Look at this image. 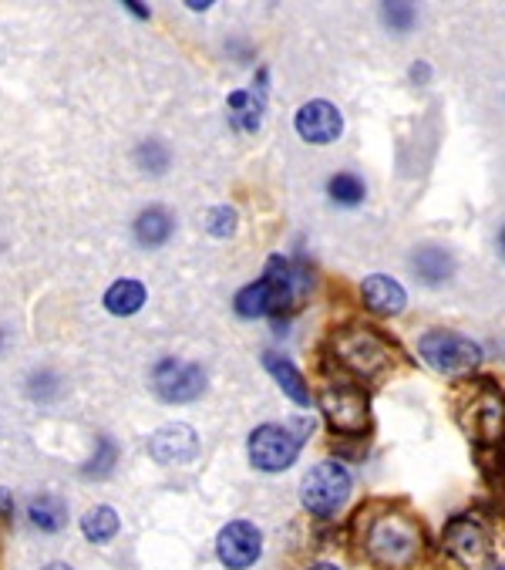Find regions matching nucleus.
I'll list each match as a JSON object with an SVG mask.
<instances>
[{"label": "nucleus", "mask_w": 505, "mask_h": 570, "mask_svg": "<svg viewBox=\"0 0 505 570\" xmlns=\"http://www.w3.org/2000/svg\"><path fill=\"white\" fill-rule=\"evenodd\" d=\"M0 517H14V493L0 487Z\"/></svg>", "instance_id": "nucleus-26"}, {"label": "nucleus", "mask_w": 505, "mask_h": 570, "mask_svg": "<svg viewBox=\"0 0 505 570\" xmlns=\"http://www.w3.org/2000/svg\"><path fill=\"white\" fill-rule=\"evenodd\" d=\"M152 389L166 402H192L206 389V372L199 365H189L179 358H162L152 368Z\"/></svg>", "instance_id": "nucleus-7"}, {"label": "nucleus", "mask_w": 505, "mask_h": 570, "mask_svg": "<svg viewBox=\"0 0 505 570\" xmlns=\"http://www.w3.org/2000/svg\"><path fill=\"white\" fill-rule=\"evenodd\" d=\"M121 520L111 507H91L85 517H81V533L91 540V543H108L115 533H118Z\"/></svg>", "instance_id": "nucleus-21"}, {"label": "nucleus", "mask_w": 505, "mask_h": 570, "mask_svg": "<svg viewBox=\"0 0 505 570\" xmlns=\"http://www.w3.org/2000/svg\"><path fill=\"white\" fill-rule=\"evenodd\" d=\"M468 435L482 445H495L505 435V399L492 389H478L468 405Z\"/></svg>", "instance_id": "nucleus-9"}, {"label": "nucleus", "mask_w": 505, "mask_h": 570, "mask_svg": "<svg viewBox=\"0 0 505 570\" xmlns=\"http://www.w3.org/2000/svg\"><path fill=\"white\" fill-rule=\"evenodd\" d=\"M216 553L222 560V567L229 570H246L260 560L264 553V533L253 527L249 520H232L219 530L216 537Z\"/></svg>", "instance_id": "nucleus-8"}, {"label": "nucleus", "mask_w": 505, "mask_h": 570, "mask_svg": "<svg viewBox=\"0 0 505 570\" xmlns=\"http://www.w3.org/2000/svg\"><path fill=\"white\" fill-rule=\"evenodd\" d=\"M327 193H330V199H334V203H340V206H354V203H360V199H364V183H360L354 173H337V176L327 183Z\"/></svg>", "instance_id": "nucleus-22"}, {"label": "nucleus", "mask_w": 505, "mask_h": 570, "mask_svg": "<svg viewBox=\"0 0 505 570\" xmlns=\"http://www.w3.org/2000/svg\"><path fill=\"white\" fill-rule=\"evenodd\" d=\"M310 570H337L334 563H317V567H310Z\"/></svg>", "instance_id": "nucleus-30"}, {"label": "nucleus", "mask_w": 505, "mask_h": 570, "mask_svg": "<svg viewBox=\"0 0 505 570\" xmlns=\"http://www.w3.org/2000/svg\"><path fill=\"white\" fill-rule=\"evenodd\" d=\"M418 352L438 372H468L482 358V348L475 345L472 337H465L458 331H442V327L438 331H428L418 341Z\"/></svg>", "instance_id": "nucleus-6"}, {"label": "nucleus", "mask_w": 505, "mask_h": 570, "mask_svg": "<svg viewBox=\"0 0 505 570\" xmlns=\"http://www.w3.org/2000/svg\"><path fill=\"white\" fill-rule=\"evenodd\" d=\"M360 294H364V304L374 311V314H402L405 311V301H408V294H405V287L395 281V277H385V274H370L367 281H364V287H360Z\"/></svg>", "instance_id": "nucleus-14"}, {"label": "nucleus", "mask_w": 505, "mask_h": 570, "mask_svg": "<svg viewBox=\"0 0 505 570\" xmlns=\"http://www.w3.org/2000/svg\"><path fill=\"white\" fill-rule=\"evenodd\" d=\"M229 108V122L239 132H257L264 119V91H232L226 98Z\"/></svg>", "instance_id": "nucleus-16"}, {"label": "nucleus", "mask_w": 505, "mask_h": 570, "mask_svg": "<svg viewBox=\"0 0 505 570\" xmlns=\"http://www.w3.org/2000/svg\"><path fill=\"white\" fill-rule=\"evenodd\" d=\"M385 21H388L395 31H408L412 21H415V11H412L408 4H388V8H385Z\"/></svg>", "instance_id": "nucleus-25"}, {"label": "nucleus", "mask_w": 505, "mask_h": 570, "mask_svg": "<svg viewBox=\"0 0 505 570\" xmlns=\"http://www.w3.org/2000/svg\"><path fill=\"white\" fill-rule=\"evenodd\" d=\"M28 513H31V523L38 530H44V533H55V530H61L68 523V507L55 493H41L38 500H31Z\"/></svg>", "instance_id": "nucleus-19"}, {"label": "nucleus", "mask_w": 505, "mask_h": 570, "mask_svg": "<svg viewBox=\"0 0 505 570\" xmlns=\"http://www.w3.org/2000/svg\"><path fill=\"white\" fill-rule=\"evenodd\" d=\"M347 497H350V473L334 460L317 463L300 483V500L314 517H334L347 503Z\"/></svg>", "instance_id": "nucleus-4"}, {"label": "nucleus", "mask_w": 505, "mask_h": 570, "mask_svg": "<svg viewBox=\"0 0 505 570\" xmlns=\"http://www.w3.org/2000/svg\"><path fill=\"white\" fill-rule=\"evenodd\" d=\"M98 449H101V455L88 463V470H85L88 476H108V470H111L115 460H118V449H115L111 439H98Z\"/></svg>", "instance_id": "nucleus-24"}, {"label": "nucleus", "mask_w": 505, "mask_h": 570, "mask_svg": "<svg viewBox=\"0 0 505 570\" xmlns=\"http://www.w3.org/2000/svg\"><path fill=\"white\" fill-rule=\"evenodd\" d=\"M264 368L277 379V385H280V392L287 399H294L297 405H310V385H307V379L297 372V365L290 358H284L277 352H267L264 355Z\"/></svg>", "instance_id": "nucleus-15"}, {"label": "nucleus", "mask_w": 505, "mask_h": 570, "mask_svg": "<svg viewBox=\"0 0 505 570\" xmlns=\"http://www.w3.org/2000/svg\"><path fill=\"white\" fill-rule=\"evenodd\" d=\"M344 132V116L330 101H307L297 111V136L310 146H330Z\"/></svg>", "instance_id": "nucleus-10"}, {"label": "nucleus", "mask_w": 505, "mask_h": 570, "mask_svg": "<svg viewBox=\"0 0 505 570\" xmlns=\"http://www.w3.org/2000/svg\"><path fill=\"white\" fill-rule=\"evenodd\" d=\"M172 230H176V223H172V216L162 206H152V209L139 213V219H136V237L149 250L162 247L172 237Z\"/></svg>", "instance_id": "nucleus-18"}, {"label": "nucleus", "mask_w": 505, "mask_h": 570, "mask_svg": "<svg viewBox=\"0 0 505 570\" xmlns=\"http://www.w3.org/2000/svg\"><path fill=\"white\" fill-rule=\"evenodd\" d=\"M44 570H71L68 563H51V567H44Z\"/></svg>", "instance_id": "nucleus-29"}, {"label": "nucleus", "mask_w": 505, "mask_h": 570, "mask_svg": "<svg viewBox=\"0 0 505 570\" xmlns=\"http://www.w3.org/2000/svg\"><path fill=\"white\" fill-rule=\"evenodd\" d=\"M206 230L212 237H232L236 234V209L232 206H216L206 216Z\"/></svg>", "instance_id": "nucleus-23"}, {"label": "nucleus", "mask_w": 505, "mask_h": 570, "mask_svg": "<svg viewBox=\"0 0 505 570\" xmlns=\"http://www.w3.org/2000/svg\"><path fill=\"white\" fill-rule=\"evenodd\" d=\"M146 304V284L142 281H115L108 291H105V307L108 314L115 317H132L136 311H142Z\"/></svg>", "instance_id": "nucleus-17"}, {"label": "nucleus", "mask_w": 505, "mask_h": 570, "mask_svg": "<svg viewBox=\"0 0 505 570\" xmlns=\"http://www.w3.org/2000/svg\"><path fill=\"white\" fill-rule=\"evenodd\" d=\"M149 452L152 460L162 463V466H172V463H186L199 452V439H196V429L192 425H162L159 432H152L149 439Z\"/></svg>", "instance_id": "nucleus-13"}, {"label": "nucleus", "mask_w": 505, "mask_h": 570, "mask_svg": "<svg viewBox=\"0 0 505 570\" xmlns=\"http://www.w3.org/2000/svg\"><path fill=\"white\" fill-rule=\"evenodd\" d=\"M294 297H297V277L290 264L284 257H270L264 277L242 287L232 304L239 317H267V314H280L287 304H294Z\"/></svg>", "instance_id": "nucleus-2"}, {"label": "nucleus", "mask_w": 505, "mask_h": 570, "mask_svg": "<svg viewBox=\"0 0 505 570\" xmlns=\"http://www.w3.org/2000/svg\"><path fill=\"white\" fill-rule=\"evenodd\" d=\"M367 553L388 567V570H408L422 553V530L412 517L385 513L367 527Z\"/></svg>", "instance_id": "nucleus-1"}, {"label": "nucleus", "mask_w": 505, "mask_h": 570, "mask_svg": "<svg viewBox=\"0 0 505 570\" xmlns=\"http://www.w3.org/2000/svg\"><path fill=\"white\" fill-rule=\"evenodd\" d=\"M498 247H502V257H505V226H502V234H498Z\"/></svg>", "instance_id": "nucleus-28"}, {"label": "nucleus", "mask_w": 505, "mask_h": 570, "mask_svg": "<svg viewBox=\"0 0 505 570\" xmlns=\"http://www.w3.org/2000/svg\"><path fill=\"white\" fill-rule=\"evenodd\" d=\"M412 267H415V274L425 281V284H442V281H448L452 277V257L445 254V250H438V247H422L415 257H412Z\"/></svg>", "instance_id": "nucleus-20"}, {"label": "nucleus", "mask_w": 505, "mask_h": 570, "mask_svg": "<svg viewBox=\"0 0 505 570\" xmlns=\"http://www.w3.org/2000/svg\"><path fill=\"white\" fill-rule=\"evenodd\" d=\"M445 547L452 557H458L465 567H482L488 557V537L475 517H455L445 527Z\"/></svg>", "instance_id": "nucleus-12"}, {"label": "nucleus", "mask_w": 505, "mask_h": 570, "mask_svg": "<svg viewBox=\"0 0 505 570\" xmlns=\"http://www.w3.org/2000/svg\"><path fill=\"white\" fill-rule=\"evenodd\" d=\"M125 8H132V14H139V18H149V11L142 4H125Z\"/></svg>", "instance_id": "nucleus-27"}, {"label": "nucleus", "mask_w": 505, "mask_h": 570, "mask_svg": "<svg viewBox=\"0 0 505 570\" xmlns=\"http://www.w3.org/2000/svg\"><path fill=\"white\" fill-rule=\"evenodd\" d=\"M337 355H340L344 365H350V368H357V372H364V375L377 372V368H382V365L388 362L385 341L377 337L370 327H357V331L344 334V337L337 341Z\"/></svg>", "instance_id": "nucleus-11"}, {"label": "nucleus", "mask_w": 505, "mask_h": 570, "mask_svg": "<svg viewBox=\"0 0 505 570\" xmlns=\"http://www.w3.org/2000/svg\"><path fill=\"white\" fill-rule=\"evenodd\" d=\"M320 412L337 435H364L367 395L350 382H327L320 392Z\"/></svg>", "instance_id": "nucleus-5"}, {"label": "nucleus", "mask_w": 505, "mask_h": 570, "mask_svg": "<svg viewBox=\"0 0 505 570\" xmlns=\"http://www.w3.org/2000/svg\"><path fill=\"white\" fill-rule=\"evenodd\" d=\"M304 439L290 429V425H277L267 422L260 429L249 432V463L264 470V473H284L297 463Z\"/></svg>", "instance_id": "nucleus-3"}]
</instances>
